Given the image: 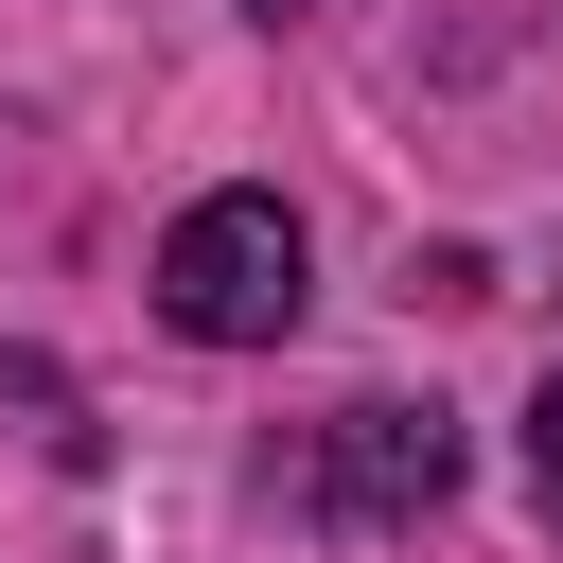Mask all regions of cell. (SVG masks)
Here are the masks:
<instances>
[{
	"label": "cell",
	"instance_id": "obj_1",
	"mask_svg": "<svg viewBox=\"0 0 563 563\" xmlns=\"http://www.w3.org/2000/svg\"><path fill=\"white\" fill-rule=\"evenodd\" d=\"M299 299H317V246H299L282 194H194V211L158 229V317H176V334L264 352V334H299Z\"/></svg>",
	"mask_w": 563,
	"mask_h": 563
},
{
	"label": "cell",
	"instance_id": "obj_2",
	"mask_svg": "<svg viewBox=\"0 0 563 563\" xmlns=\"http://www.w3.org/2000/svg\"><path fill=\"white\" fill-rule=\"evenodd\" d=\"M440 493H457V422H440V405H352L334 457H317V510H334V528H405V510H440Z\"/></svg>",
	"mask_w": 563,
	"mask_h": 563
},
{
	"label": "cell",
	"instance_id": "obj_3",
	"mask_svg": "<svg viewBox=\"0 0 563 563\" xmlns=\"http://www.w3.org/2000/svg\"><path fill=\"white\" fill-rule=\"evenodd\" d=\"M528 493H545V510H563V369H545V387H528Z\"/></svg>",
	"mask_w": 563,
	"mask_h": 563
},
{
	"label": "cell",
	"instance_id": "obj_4",
	"mask_svg": "<svg viewBox=\"0 0 563 563\" xmlns=\"http://www.w3.org/2000/svg\"><path fill=\"white\" fill-rule=\"evenodd\" d=\"M246 18H282V0H246Z\"/></svg>",
	"mask_w": 563,
	"mask_h": 563
}]
</instances>
